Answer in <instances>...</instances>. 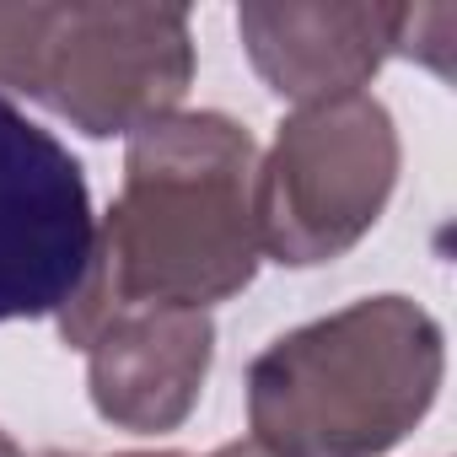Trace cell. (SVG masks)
<instances>
[{"mask_svg": "<svg viewBox=\"0 0 457 457\" xmlns=\"http://www.w3.org/2000/svg\"><path fill=\"white\" fill-rule=\"evenodd\" d=\"M259 243V145L226 113H162L124 145L119 194L97 226L92 270L65 302L60 339L87 345L129 307L210 312L253 286Z\"/></svg>", "mask_w": 457, "mask_h": 457, "instance_id": "1", "label": "cell"}, {"mask_svg": "<svg viewBox=\"0 0 457 457\" xmlns=\"http://www.w3.org/2000/svg\"><path fill=\"white\" fill-rule=\"evenodd\" d=\"M441 377V323L409 296H361L253 355L248 425L280 457H382L430 414Z\"/></svg>", "mask_w": 457, "mask_h": 457, "instance_id": "2", "label": "cell"}, {"mask_svg": "<svg viewBox=\"0 0 457 457\" xmlns=\"http://www.w3.org/2000/svg\"><path fill=\"white\" fill-rule=\"evenodd\" d=\"M194 81V33L178 6H0V87L108 140L172 113Z\"/></svg>", "mask_w": 457, "mask_h": 457, "instance_id": "3", "label": "cell"}, {"mask_svg": "<svg viewBox=\"0 0 457 457\" xmlns=\"http://www.w3.org/2000/svg\"><path fill=\"white\" fill-rule=\"evenodd\" d=\"M398 124L382 97L350 92L296 108L259 156V243L291 270L345 259L398 188Z\"/></svg>", "mask_w": 457, "mask_h": 457, "instance_id": "4", "label": "cell"}, {"mask_svg": "<svg viewBox=\"0 0 457 457\" xmlns=\"http://www.w3.org/2000/svg\"><path fill=\"white\" fill-rule=\"evenodd\" d=\"M97 215L71 145L0 97V323L60 318L92 270Z\"/></svg>", "mask_w": 457, "mask_h": 457, "instance_id": "5", "label": "cell"}, {"mask_svg": "<svg viewBox=\"0 0 457 457\" xmlns=\"http://www.w3.org/2000/svg\"><path fill=\"white\" fill-rule=\"evenodd\" d=\"M92 409L135 436L178 430L210 377L215 323L194 307H129L97 323L81 345Z\"/></svg>", "mask_w": 457, "mask_h": 457, "instance_id": "6", "label": "cell"}, {"mask_svg": "<svg viewBox=\"0 0 457 457\" xmlns=\"http://www.w3.org/2000/svg\"><path fill=\"white\" fill-rule=\"evenodd\" d=\"M398 22L403 6H334V0L237 12V33L259 81L296 108L366 92V81L398 54Z\"/></svg>", "mask_w": 457, "mask_h": 457, "instance_id": "7", "label": "cell"}, {"mask_svg": "<svg viewBox=\"0 0 457 457\" xmlns=\"http://www.w3.org/2000/svg\"><path fill=\"white\" fill-rule=\"evenodd\" d=\"M452 28H457V12H452V6H403L398 54L425 60V65L446 81V76H452Z\"/></svg>", "mask_w": 457, "mask_h": 457, "instance_id": "8", "label": "cell"}, {"mask_svg": "<svg viewBox=\"0 0 457 457\" xmlns=\"http://www.w3.org/2000/svg\"><path fill=\"white\" fill-rule=\"evenodd\" d=\"M210 457H280V452H270L264 441H253V436H248V441H226V446H215Z\"/></svg>", "mask_w": 457, "mask_h": 457, "instance_id": "9", "label": "cell"}, {"mask_svg": "<svg viewBox=\"0 0 457 457\" xmlns=\"http://www.w3.org/2000/svg\"><path fill=\"white\" fill-rule=\"evenodd\" d=\"M44 457H71V452H44ZM113 457H188V452H113Z\"/></svg>", "mask_w": 457, "mask_h": 457, "instance_id": "10", "label": "cell"}, {"mask_svg": "<svg viewBox=\"0 0 457 457\" xmlns=\"http://www.w3.org/2000/svg\"><path fill=\"white\" fill-rule=\"evenodd\" d=\"M0 457H28V452H22V446H17V441L6 436V430H0Z\"/></svg>", "mask_w": 457, "mask_h": 457, "instance_id": "11", "label": "cell"}]
</instances>
